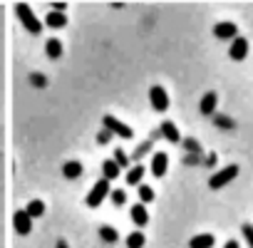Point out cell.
<instances>
[{"mask_svg":"<svg viewBox=\"0 0 253 248\" xmlns=\"http://www.w3.org/2000/svg\"><path fill=\"white\" fill-rule=\"evenodd\" d=\"M181 144H184V149L189 154H201V144L196 139H181Z\"/></svg>","mask_w":253,"mask_h":248,"instance_id":"cell-26","label":"cell"},{"mask_svg":"<svg viewBox=\"0 0 253 248\" xmlns=\"http://www.w3.org/2000/svg\"><path fill=\"white\" fill-rule=\"evenodd\" d=\"M216 107H218V94H216V92H206V94L201 97V102H199V112L206 114V117L213 114Z\"/></svg>","mask_w":253,"mask_h":248,"instance_id":"cell-11","label":"cell"},{"mask_svg":"<svg viewBox=\"0 0 253 248\" xmlns=\"http://www.w3.org/2000/svg\"><path fill=\"white\" fill-rule=\"evenodd\" d=\"M99 238H102L104 243H117V241H119V233H117V228H112V226H99Z\"/></svg>","mask_w":253,"mask_h":248,"instance_id":"cell-21","label":"cell"},{"mask_svg":"<svg viewBox=\"0 0 253 248\" xmlns=\"http://www.w3.org/2000/svg\"><path fill=\"white\" fill-rule=\"evenodd\" d=\"M114 134L109 132V129H102V132H97V142L99 144H109V139H112Z\"/></svg>","mask_w":253,"mask_h":248,"instance_id":"cell-30","label":"cell"},{"mask_svg":"<svg viewBox=\"0 0 253 248\" xmlns=\"http://www.w3.org/2000/svg\"><path fill=\"white\" fill-rule=\"evenodd\" d=\"M45 55H47L50 60H60V57H62V42H60L57 38H50V40L45 42Z\"/></svg>","mask_w":253,"mask_h":248,"instance_id":"cell-17","label":"cell"},{"mask_svg":"<svg viewBox=\"0 0 253 248\" xmlns=\"http://www.w3.org/2000/svg\"><path fill=\"white\" fill-rule=\"evenodd\" d=\"M236 176H238V166H236V164H228V166H223L221 171H216V174L209 179V186H211V189H223V186L231 184Z\"/></svg>","mask_w":253,"mask_h":248,"instance_id":"cell-4","label":"cell"},{"mask_svg":"<svg viewBox=\"0 0 253 248\" xmlns=\"http://www.w3.org/2000/svg\"><path fill=\"white\" fill-rule=\"evenodd\" d=\"M129 218H132V223H134V226H139V228H142V226H147V223H149L147 206H144L142 201H139V204H134V206H132V211H129Z\"/></svg>","mask_w":253,"mask_h":248,"instance_id":"cell-12","label":"cell"},{"mask_svg":"<svg viewBox=\"0 0 253 248\" xmlns=\"http://www.w3.org/2000/svg\"><path fill=\"white\" fill-rule=\"evenodd\" d=\"M159 132H162V137L167 139V142H171V144H179L181 142V134H179V127L171 122V119H167V122H162V127H159Z\"/></svg>","mask_w":253,"mask_h":248,"instance_id":"cell-10","label":"cell"},{"mask_svg":"<svg viewBox=\"0 0 253 248\" xmlns=\"http://www.w3.org/2000/svg\"><path fill=\"white\" fill-rule=\"evenodd\" d=\"M109 179H99V181H94V186L89 189V194H87V199H84V204L89 206V208H99V204L109 196Z\"/></svg>","mask_w":253,"mask_h":248,"instance_id":"cell-2","label":"cell"},{"mask_svg":"<svg viewBox=\"0 0 253 248\" xmlns=\"http://www.w3.org/2000/svg\"><path fill=\"white\" fill-rule=\"evenodd\" d=\"M144 243H147V236L142 231H132L126 236V248H144Z\"/></svg>","mask_w":253,"mask_h":248,"instance_id":"cell-19","label":"cell"},{"mask_svg":"<svg viewBox=\"0 0 253 248\" xmlns=\"http://www.w3.org/2000/svg\"><path fill=\"white\" fill-rule=\"evenodd\" d=\"M216 238L211 233H196L191 241H189V248H213Z\"/></svg>","mask_w":253,"mask_h":248,"instance_id":"cell-15","label":"cell"},{"mask_svg":"<svg viewBox=\"0 0 253 248\" xmlns=\"http://www.w3.org/2000/svg\"><path fill=\"white\" fill-rule=\"evenodd\" d=\"M167 169H169V154L167 152H154L152 154V174L157 179H162L167 174Z\"/></svg>","mask_w":253,"mask_h":248,"instance_id":"cell-7","label":"cell"},{"mask_svg":"<svg viewBox=\"0 0 253 248\" xmlns=\"http://www.w3.org/2000/svg\"><path fill=\"white\" fill-rule=\"evenodd\" d=\"M142 179H144V166L142 164H134V166H129V171H126V184L129 186H139L142 184Z\"/></svg>","mask_w":253,"mask_h":248,"instance_id":"cell-16","label":"cell"},{"mask_svg":"<svg viewBox=\"0 0 253 248\" xmlns=\"http://www.w3.org/2000/svg\"><path fill=\"white\" fill-rule=\"evenodd\" d=\"M149 102H152V107H154L157 112H167V109H169V94H167V89L159 87V84H154V87L149 89Z\"/></svg>","mask_w":253,"mask_h":248,"instance_id":"cell-6","label":"cell"},{"mask_svg":"<svg viewBox=\"0 0 253 248\" xmlns=\"http://www.w3.org/2000/svg\"><path fill=\"white\" fill-rule=\"evenodd\" d=\"M213 122H216V127L233 129V122H231V117H226V114H216V117H213Z\"/></svg>","mask_w":253,"mask_h":248,"instance_id":"cell-27","label":"cell"},{"mask_svg":"<svg viewBox=\"0 0 253 248\" xmlns=\"http://www.w3.org/2000/svg\"><path fill=\"white\" fill-rule=\"evenodd\" d=\"M55 248H70V246H67V241H65V238H57V243H55Z\"/></svg>","mask_w":253,"mask_h":248,"instance_id":"cell-31","label":"cell"},{"mask_svg":"<svg viewBox=\"0 0 253 248\" xmlns=\"http://www.w3.org/2000/svg\"><path fill=\"white\" fill-rule=\"evenodd\" d=\"M62 176H65V179H80V176H82V164H80L77 159L65 162V164H62Z\"/></svg>","mask_w":253,"mask_h":248,"instance_id":"cell-14","label":"cell"},{"mask_svg":"<svg viewBox=\"0 0 253 248\" xmlns=\"http://www.w3.org/2000/svg\"><path fill=\"white\" fill-rule=\"evenodd\" d=\"M30 82H33V87H45V84H47L45 75H38V72H33V75H30Z\"/></svg>","mask_w":253,"mask_h":248,"instance_id":"cell-29","label":"cell"},{"mask_svg":"<svg viewBox=\"0 0 253 248\" xmlns=\"http://www.w3.org/2000/svg\"><path fill=\"white\" fill-rule=\"evenodd\" d=\"M15 15H18L20 25H23L30 35H40V33H42V23L38 20V15L33 13V8H30L28 3H20V5L15 8Z\"/></svg>","mask_w":253,"mask_h":248,"instance_id":"cell-1","label":"cell"},{"mask_svg":"<svg viewBox=\"0 0 253 248\" xmlns=\"http://www.w3.org/2000/svg\"><path fill=\"white\" fill-rule=\"evenodd\" d=\"M102 124H104V129H109L114 137H122V139H132V137H134V132H132L129 124H124V122L117 119L114 114H104V117H102Z\"/></svg>","mask_w":253,"mask_h":248,"instance_id":"cell-3","label":"cell"},{"mask_svg":"<svg viewBox=\"0 0 253 248\" xmlns=\"http://www.w3.org/2000/svg\"><path fill=\"white\" fill-rule=\"evenodd\" d=\"M241 233H243L248 248H253V223H243V226H241Z\"/></svg>","mask_w":253,"mask_h":248,"instance_id":"cell-28","label":"cell"},{"mask_svg":"<svg viewBox=\"0 0 253 248\" xmlns=\"http://www.w3.org/2000/svg\"><path fill=\"white\" fill-rule=\"evenodd\" d=\"M139 201L142 204H152L154 201V189L149 184H139Z\"/></svg>","mask_w":253,"mask_h":248,"instance_id":"cell-22","label":"cell"},{"mask_svg":"<svg viewBox=\"0 0 253 248\" xmlns=\"http://www.w3.org/2000/svg\"><path fill=\"white\" fill-rule=\"evenodd\" d=\"M25 211L30 213V218H40V216L45 213V204H42L40 199H33V201L25 206Z\"/></svg>","mask_w":253,"mask_h":248,"instance_id":"cell-20","label":"cell"},{"mask_svg":"<svg viewBox=\"0 0 253 248\" xmlns=\"http://www.w3.org/2000/svg\"><path fill=\"white\" fill-rule=\"evenodd\" d=\"M223 248H238V241H233V238H231V241H226V246H223Z\"/></svg>","mask_w":253,"mask_h":248,"instance_id":"cell-32","label":"cell"},{"mask_svg":"<svg viewBox=\"0 0 253 248\" xmlns=\"http://www.w3.org/2000/svg\"><path fill=\"white\" fill-rule=\"evenodd\" d=\"M13 226H15V231H18L20 236H28V233L33 231V218H30V213H28L25 208H23V211H15Z\"/></svg>","mask_w":253,"mask_h":248,"instance_id":"cell-8","label":"cell"},{"mask_svg":"<svg viewBox=\"0 0 253 248\" xmlns=\"http://www.w3.org/2000/svg\"><path fill=\"white\" fill-rule=\"evenodd\" d=\"M45 25L52 28V30H57V28H65V25H67V18H65V13H60V10H50V13L45 15Z\"/></svg>","mask_w":253,"mask_h":248,"instance_id":"cell-13","label":"cell"},{"mask_svg":"<svg viewBox=\"0 0 253 248\" xmlns=\"http://www.w3.org/2000/svg\"><path fill=\"white\" fill-rule=\"evenodd\" d=\"M112 159H114V162L119 164V169H126V166H129V164H132V159H129V157H126V154H124L122 149H114V157H112Z\"/></svg>","mask_w":253,"mask_h":248,"instance_id":"cell-24","label":"cell"},{"mask_svg":"<svg viewBox=\"0 0 253 248\" xmlns=\"http://www.w3.org/2000/svg\"><path fill=\"white\" fill-rule=\"evenodd\" d=\"M236 35H238V28H236V23H228V20H223V23L213 25V38H216V40H233Z\"/></svg>","mask_w":253,"mask_h":248,"instance_id":"cell-9","label":"cell"},{"mask_svg":"<svg viewBox=\"0 0 253 248\" xmlns=\"http://www.w3.org/2000/svg\"><path fill=\"white\" fill-rule=\"evenodd\" d=\"M149 149H152V139H147V142H144L142 147H137V149H134V154H132L129 159H134V162L139 164V159H142V157H144V154H147Z\"/></svg>","mask_w":253,"mask_h":248,"instance_id":"cell-25","label":"cell"},{"mask_svg":"<svg viewBox=\"0 0 253 248\" xmlns=\"http://www.w3.org/2000/svg\"><path fill=\"white\" fill-rule=\"evenodd\" d=\"M109 199H112V204H114V206H124V204H126V191L114 189V191H109Z\"/></svg>","mask_w":253,"mask_h":248,"instance_id":"cell-23","label":"cell"},{"mask_svg":"<svg viewBox=\"0 0 253 248\" xmlns=\"http://www.w3.org/2000/svg\"><path fill=\"white\" fill-rule=\"evenodd\" d=\"M228 57L236 60V62L246 60V57H248V40L241 38V35H236V38L231 40V45H228Z\"/></svg>","mask_w":253,"mask_h":248,"instance_id":"cell-5","label":"cell"},{"mask_svg":"<svg viewBox=\"0 0 253 248\" xmlns=\"http://www.w3.org/2000/svg\"><path fill=\"white\" fill-rule=\"evenodd\" d=\"M119 164L114 162V159H107L104 164H102V176L104 179H109V181H114V179H119Z\"/></svg>","mask_w":253,"mask_h":248,"instance_id":"cell-18","label":"cell"}]
</instances>
